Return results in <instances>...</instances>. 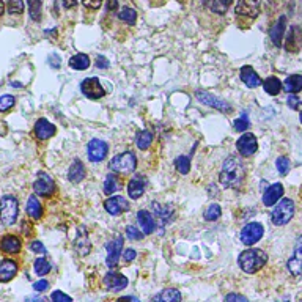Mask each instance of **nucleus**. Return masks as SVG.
<instances>
[{"instance_id": "1", "label": "nucleus", "mask_w": 302, "mask_h": 302, "mask_svg": "<svg viewBox=\"0 0 302 302\" xmlns=\"http://www.w3.org/2000/svg\"><path fill=\"white\" fill-rule=\"evenodd\" d=\"M244 176H246V168L242 162L239 161V158L230 156L225 159L222 170H220V176H219L220 184L223 187L238 189L244 181Z\"/></svg>"}, {"instance_id": "2", "label": "nucleus", "mask_w": 302, "mask_h": 302, "mask_svg": "<svg viewBox=\"0 0 302 302\" xmlns=\"http://www.w3.org/2000/svg\"><path fill=\"white\" fill-rule=\"evenodd\" d=\"M266 261H268V255L261 249H247L241 252V255L238 258L239 268L247 274L258 272L266 265Z\"/></svg>"}, {"instance_id": "3", "label": "nucleus", "mask_w": 302, "mask_h": 302, "mask_svg": "<svg viewBox=\"0 0 302 302\" xmlns=\"http://www.w3.org/2000/svg\"><path fill=\"white\" fill-rule=\"evenodd\" d=\"M294 211H296V208H294V201H293L291 198H284V200H280L279 203H277V206L274 208V211H272V214H271V220H272V223L277 225V226H284V225H287V223L293 219Z\"/></svg>"}, {"instance_id": "4", "label": "nucleus", "mask_w": 302, "mask_h": 302, "mask_svg": "<svg viewBox=\"0 0 302 302\" xmlns=\"http://www.w3.org/2000/svg\"><path fill=\"white\" fill-rule=\"evenodd\" d=\"M19 205L13 195H4L0 198V220L4 225H13L17 219Z\"/></svg>"}, {"instance_id": "5", "label": "nucleus", "mask_w": 302, "mask_h": 302, "mask_svg": "<svg viewBox=\"0 0 302 302\" xmlns=\"http://www.w3.org/2000/svg\"><path fill=\"white\" fill-rule=\"evenodd\" d=\"M136 165H137V158L134 153H131V151H126V153H121V155H117L110 164H109V168L115 173H131L136 170Z\"/></svg>"}, {"instance_id": "6", "label": "nucleus", "mask_w": 302, "mask_h": 302, "mask_svg": "<svg viewBox=\"0 0 302 302\" xmlns=\"http://www.w3.org/2000/svg\"><path fill=\"white\" fill-rule=\"evenodd\" d=\"M265 235V229H263V225L258 223V222H250L247 223L244 229L241 230V242L244 246H254L257 244Z\"/></svg>"}, {"instance_id": "7", "label": "nucleus", "mask_w": 302, "mask_h": 302, "mask_svg": "<svg viewBox=\"0 0 302 302\" xmlns=\"http://www.w3.org/2000/svg\"><path fill=\"white\" fill-rule=\"evenodd\" d=\"M195 98L200 101V103H203V104H206V106H210V107H214V109H217V110H220V112H232V106L226 103V101H222L220 98H217V96H213L211 93H208V91H201V90H198V91H195Z\"/></svg>"}, {"instance_id": "8", "label": "nucleus", "mask_w": 302, "mask_h": 302, "mask_svg": "<svg viewBox=\"0 0 302 302\" xmlns=\"http://www.w3.org/2000/svg\"><path fill=\"white\" fill-rule=\"evenodd\" d=\"M107 151H109V146H107L106 142L99 140V139H93V140L88 142L87 156L91 162H99L107 156Z\"/></svg>"}, {"instance_id": "9", "label": "nucleus", "mask_w": 302, "mask_h": 302, "mask_svg": "<svg viewBox=\"0 0 302 302\" xmlns=\"http://www.w3.org/2000/svg\"><path fill=\"white\" fill-rule=\"evenodd\" d=\"M81 90H82L84 96H87L88 99H93V101L95 99H101L106 95L103 85H101L99 79H96V78H88V79L82 81Z\"/></svg>"}, {"instance_id": "10", "label": "nucleus", "mask_w": 302, "mask_h": 302, "mask_svg": "<svg viewBox=\"0 0 302 302\" xmlns=\"http://www.w3.org/2000/svg\"><path fill=\"white\" fill-rule=\"evenodd\" d=\"M33 192L41 197H50L55 192V183L46 173H40L36 181L33 183Z\"/></svg>"}, {"instance_id": "11", "label": "nucleus", "mask_w": 302, "mask_h": 302, "mask_svg": "<svg viewBox=\"0 0 302 302\" xmlns=\"http://www.w3.org/2000/svg\"><path fill=\"white\" fill-rule=\"evenodd\" d=\"M123 236H117L115 239H112L110 242H107L106 246V250H107V258H106V263L109 268H114L118 265V260H120V255L123 252Z\"/></svg>"}, {"instance_id": "12", "label": "nucleus", "mask_w": 302, "mask_h": 302, "mask_svg": "<svg viewBox=\"0 0 302 302\" xmlns=\"http://www.w3.org/2000/svg\"><path fill=\"white\" fill-rule=\"evenodd\" d=\"M287 268H288L290 274L294 275V277H299L302 274V236L297 238L293 255L287 261Z\"/></svg>"}, {"instance_id": "13", "label": "nucleus", "mask_w": 302, "mask_h": 302, "mask_svg": "<svg viewBox=\"0 0 302 302\" xmlns=\"http://www.w3.org/2000/svg\"><path fill=\"white\" fill-rule=\"evenodd\" d=\"M236 148L239 151L241 156H252L255 155V151L258 149V142H257V137L254 134H244L239 137V140L236 142Z\"/></svg>"}, {"instance_id": "14", "label": "nucleus", "mask_w": 302, "mask_h": 302, "mask_svg": "<svg viewBox=\"0 0 302 302\" xmlns=\"http://www.w3.org/2000/svg\"><path fill=\"white\" fill-rule=\"evenodd\" d=\"M104 208H106V211H107L109 214H112V216H120L121 213H124V211H128V210H129V203L126 201L124 197L117 195V197H110V198H107V200L104 201Z\"/></svg>"}, {"instance_id": "15", "label": "nucleus", "mask_w": 302, "mask_h": 302, "mask_svg": "<svg viewBox=\"0 0 302 302\" xmlns=\"http://www.w3.org/2000/svg\"><path fill=\"white\" fill-rule=\"evenodd\" d=\"M104 285L109 291H120L128 287V279L120 272L110 271L104 275Z\"/></svg>"}, {"instance_id": "16", "label": "nucleus", "mask_w": 302, "mask_h": 302, "mask_svg": "<svg viewBox=\"0 0 302 302\" xmlns=\"http://www.w3.org/2000/svg\"><path fill=\"white\" fill-rule=\"evenodd\" d=\"M261 0H239L235 11L241 16H252L255 17L260 13Z\"/></svg>"}, {"instance_id": "17", "label": "nucleus", "mask_w": 302, "mask_h": 302, "mask_svg": "<svg viewBox=\"0 0 302 302\" xmlns=\"http://www.w3.org/2000/svg\"><path fill=\"white\" fill-rule=\"evenodd\" d=\"M22 249V241L16 235H5L0 239V250L4 254H19Z\"/></svg>"}, {"instance_id": "18", "label": "nucleus", "mask_w": 302, "mask_h": 302, "mask_svg": "<svg viewBox=\"0 0 302 302\" xmlns=\"http://www.w3.org/2000/svg\"><path fill=\"white\" fill-rule=\"evenodd\" d=\"M55 126L46 118H40L35 124V136L40 140H47L55 134Z\"/></svg>"}, {"instance_id": "19", "label": "nucleus", "mask_w": 302, "mask_h": 302, "mask_svg": "<svg viewBox=\"0 0 302 302\" xmlns=\"http://www.w3.org/2000/svg\"><path fill=\"white\" fill-rule=\"evenodd\" d=\"M285 29H287V17L285 16H280L279 21H277L272 29L269 30V36H271V41L277 46L280 47L282 46V40H284V35H285Z\"/></svg>"}, {"instance_id": "20", "label": "nucleus", "mask_w": 302, "mask_h": 302, "mask_svg": "<svg viewBox=\"0 0 302 302\" xmlns=\"http://www.w3.org/2000/svg\"><path fill=\"white\" fill-rule=\"evenodd\" d=\"M146 187V178L143 175H136L128 184V194L133 200H137L143 195Z\"/></svg>"}, {"instance_id": "21", "label": "nucleus", "mask_w": 302, "mask_h": 302, "mask_svg": "<svg viewBox=\"0 0 302 302\" xmlns=\"http://www.w3.org/2000/svg\"><path fill=\"white\" fill-rule=\"evenodd\" d=\"M17 274V263L14 260H2L0 261V282H10Z\"/></svg>"}, {"instance_id": "22", "label": "nucleus", "mask_w": 302, "mask_h": 302, "mask_svg": "<svg viewBox=\"0 0 302 302\" xmlns=\"http://www.w3.org/2000/svg\"><path fill=\"white\" fill-rule=\"evenodd\" d=\"M137 222L140 225L143 235H151V233L156 230L155 219H153V216H151V213H148L146 210H140L137 213Z\"/></svg>"}, {"instance_id": "23", "label": "nucleus", "mask_w": 302, "mask_h": 302, "mask_svg": "<svg viewBox=\"0 0 302 302\" xmlns=\"http://www.w3.org/2000/svg\"><path fill=\"white\" fill-rule=\"evenodd\" d=\"M284 195V186L280 183L272 184L269 189H266L265 195H263V203L265 206H274L277 201H279Z\"/></svg>"}, {"instance_id": "24", "label": "nucleus", "mask_w": 302, "mask_h": 302, "mask_svg": "<svg viewBox=\"0 0 302 302\" xmlns=\"http://www.w3.org/2000/svg\"><path fill=\"white\" fill-rule=\"evenodd\" d=\"M241 81L249 88H257L263 84L261 79H260V76L255 72V69H252L250 66H242L241 68Z\"/></svg>"}, {"instance_id": "25", "label": "nucleus", "mask_w": 302, "mask_h": 302, "mask_svg": "<svg viewBox=\"0 0 302 302\" xmlns=\"http://www.w3.org/2000/svg\"><path fill=\"white\" fill-rule=\"evenodd\" d=\"M300 46H302V30L297 25H293L287 36V50H290V52H297Z\"/></svg>"}, {"instance_id": "26", "label": "nucleus", "mask_w": 302, "mask_h": 302, "mask_svg": "<svg viewBox=\"0 0 302 302\" xmlns=\"http://www.w3.org/2000/svg\"><path fill=\"white\" fill-rule=\"evenodd\" d=\"M85 165L79 161V159H76L72 164H71V167H69V170H68V180L71 181V183H81L84 178H85Z\"/></svg>"}, {"instance_id": "27", "label": "nucleus", "mask_w": 302, "mask_h": 302, "mask_svg": "<svg viewBox=\"0 0 302 302\" xmlns=\"http://www.w3.org/2000/svg\"><path fill=\"white\" fill-rule=\"evenodd\" d=\"M151 302H181V293L175 288H167L153 296Z\"/></svg>"}, {"instance_id": "28", "label": "nucleus", "mask_w": 302, "mask_h": 302, "mask_svg": "<svg viewBox=\"0 0 302 302\" xmlns=\"http://www.w3.org/2000/svg\"><path fill=\"white\" fill-rule=\"evenodd\" d=\"M27 214L32 217V219H41L43 217V205L41 201L38 200V195L33 194L29 197V201H27Z\"/></svg>"}, {"instance_id": "29", "label": "nucleus", "mask_w": 302, "mask_h": 302, "mask_svg": "<svg viewBox=\"0 0 302 302\" xmlns=\"http://www.w3.org/2000/svg\"><path fill=\"white\" fill-rule=\"evenodd\" d=\"M284 90L288 91L290 95L299 93L302 90V76L293 74V76H290V78H287L284 82Z\"/></svg>"}, {"instance_id": "30", "label": "nucleus", "mask_w": 302, "mask_h": 302, "mask_svg": "<svg viewBox=\"0 0 302 302\" xmlns=\"http://www.w3.org/2000/svg\"><path fill=\"white\" fill-rule=\"evenodd\" d=\"M76 249L79 250V254L81 255H87V254H90V239H88V235H87V232H85V229L84 226H81L79 229V236H78V239H76Z\"/></svg>"}, {"instance_id": "31", "label": "nucleus", "mask_w": 302, "mask_h": 302, "mask_svg": "<svg viewBox=\"0 0 302 302\" xmlns=\"http://www.w3.org/2000/svg\"><path fill=\"white\" fill-rule=\"evenodd\" d=\"M263 87H265V91L268 93V95H271V96H275V95H279L280 91H282V88H284V85H282V82L277 79V78H268L265 82H263Z\"/></svg>"}, {"instance_id": "32", "label": "nucleus", "mask_w": 302, "mask_h": 302, "mask_svg": "<svg viewBox=\"0 0 302 302\" xmlns=\"http://www.w3.org/2000/svg\"><path fill=\"white\" fill-rule=\"evenodd\" d=\"M69 66L72 69H76V71H84V69H87L90 66V59L85 54H78V55L71 57Z\"/></svg>"}, {"instance_id": "33", "label": "nucleus", "mask_w": 302, "mask_h": 302, "mask_svg": "<svg viewBox=\"0 0 302 302\" xmlns=\"http://www.w3.org/2000/svg\"><path fill=\"white\" fill-rule=\"evenodd\" d=\"M153 142V133L151 131H140L136 137V143L140 149H148Z\"/></svg>"}, {"instance_id": "34", "label": "nucleus", "mask_w": 302, "mask_h": 302, "mask_svg": "<svg viewBox=\"0 0 302 302\" xmlns=\"http://www.w3.org/2000/svg\"><path fill=\"white\" fill-rule=\"evenodd\" d=\"M120 189V181L115 175H107L106 176V181H104V194L107 195H112L114 192H117Z\"/></svg>"}, {"instance_id": "35", "label": "nucleus", "mask_w": 302, "mask_h": 302, "mask_svg": "<svg viewBox=\"0 0 302 302\" xmlns=\"http://www.w3.org/2000/svg\"><path fill=\"white\" fill-rule=\"evenodd\" d=\"M27 7H29L30 17L33 21H40L41 19V8H43L41 0H27Z\"/></svg>"}, {"instance_id": "36", "label": "nucleus", "mask_w": 302, "mask_h": 302, "mask_svg": "<svg viewBox=\"0 0 302 302\" xmlns=\"http://www.w3.org/2000/svg\"><path fill=\"white\" fill-rule=\"evenodd\" d=\"M118 17H120L123 22H126V24L134 25L136 21H137V13H136V10H133V8H123V10L118 13Z\"/></svg>"}, {"instance_id": "37", "label": "nucleus", "mask_w": 302, "mask_h": 302, "mask_svg": "<svg viewBox=\"0 0 302 302\" xmlns=\"http://www.w3.org/2000/svg\"><path fill=\"white\" fill-rule=\"evenodd\" d=\"M175 165H176V170H178L181 175H187L191 170V161L187 156H178L175 161Z\"/></svg>"}, {"instance_id": "38", "label": "nucleus", "mask_w": 302, "mask_h": 302, "mask_svg": "<svg viewBox=\"0 0 302 302\" xmlns=\"http://www.w3.org/2000/svg\"><path fill=\"white\" fill-rule=\"evenodd\" d=\"M220 214H222L220 206H219L217 203H213V205H210V206H208V210L205 211V220H208V222H214V220H217V219L220 217Z\"/></svg>"}, {"instance_id": "39", "label": "nucleus", "mask_w": 302, "mask_h": 302, "mask_svg": "<svg viewBox=\"0 0 302 302\" xmlns=\"http://www.w3.org/2000/svg\"><path fill=\"white\" fill-rule=\"evenodd\" d=\"M50 263L46 260V258H38L36 261H35V272L38 274V275H46L47 272H50Z\"/></svg>"}, {"instance_id": "40", "label": "nucleus", "mask_w": 302, "mask_h": 302, "mask_svg": "<svg viewBox=\"0 0 302 302\" xmlns=\"http://www.w3.org/2000/svg\"><path fill=\"white\" fill-rule=\"evenodd\" d=\"M7 10L10 14H21L24 11L22 0H7Z\"/></svg>"}, {"instance_id": "41", "label": "nucleus", "mask_w": 302, "mask_h": 302, "mask_svg": "<svg viewBox=\"0 0 302 302\" xmlns=\"http://www.w3.org/2000/svg\"><path fill=\"white\" fill-rule=\"evenodd\" d=\"M16 103V99L11 96V95H4L0 96V112H7L10 110Z\"/></svg>"}, {"instance_id": "42", "label": "nucleus", "mask_w": 302, "mask_h": 302, "mask_svg": "<svg viewBox=\"0 0 302 302\" xmlns=\"http://www.w3.org/2000/svg\"><path fill=\"white\" fill-rule=\"evenodd\" d=\"M230 4H232V0H216V2H213V5H211V10L214 13L223 14L226 11V8L230 7Z\"/></svg>"}, {"instance_id": "43", "label": "nucleus", "mask_w": 302, "mask_h": 302, "mask_svg": "<svg viewBox=\"0 0 302 302\" xmlns=\"http://www.w3.org/2000/svg\"><path fill=\"white\" fill-rule=\"evenodd\" d=\"M233 126H235V129L236 131H239V133H244L249 126H250V121H249V115L247 114H242L235 123H233Z\"/></svg>"}, {"instance_id": "44", "label": "nucleus", "mask_w": 302, "mask_h": 302, "mask_svg": "<svg viewBox=\"0 0 302 302\" xmlns=\"http://www.w3.org/2000/svg\"><path fill=\"white\" fill-rule=\"evenodd\" d=\"M275 167L277 170H279L280 175H287L288 170H290V159L285 158V156H280V158H277L275 161Z\"/></svg>"}, {"instance_id": "45", "label": "nucleus", "mask_w": 302, "mask_h": 302, "mask_svg": "<svg viewBox=\"0 0 302 302\" xmlns=\"http://www.w3.org/2000/svg\"><path fill=\"white\" fill-rule=\"evenodd\" d=\"M126 236H128V239H131V241H140V239H143V232H139V229L129 225L128 229H126Z\"/></svg>"}, {"instance_id": "46", "label": "nucleus", "mask_w": 302, "mask_h": 302, "mask_svg": "<svg viewBox=\"0 0 302 302\" xmlns=\"http://www.w3.org/2000/svg\"><path fill=\"white\" fill-rule=\"evenodd\" d=\"M50 302H72V299L63 291H54L52 297H50Z\"/></svg>"}, {"instance_id": "47", "label": "nucleus", "mask_w": 302, "mask_h": 302, "mask_svg": "<svg viewBox=\"0 0 302 302\" xmlns=\"http://www.w3.org/2000/svg\"><path fill=\"white\" fill-rule=\"evenodd\" d=\"M223 302H249L247 297H244L242 294H236V293H230V294H226Z\"/></svg>"}, {"instance_id": "48", "label": "nucleus", "mask_w": 302, "mask_h": 302, "mask_svg": "<svg viewBox=\"0 0 302 302\" xmlns=\"http://www.w3.org/2000/svg\"><path fill=\"white\" fill-rule=\"evenodd\" d=\"M30 250L35 252V254H46V247L41 241H33L30 244Z\"/></svg>"}, {"instance_id": "49", "label": "nucleus", "mask_w": 302, "mask_h": 302, "mask_svg": "<svg viewBox=\"0 0 302 302\" xmlns=\"http://www.w3.org/2000/svg\"><path fill=\"white\" fill-rule=\"evenodd\" d=\"M82 4L90 10H98L101 4H103V0H82Z\"/></svg>"}, {"instance_id": "50", "label": "nucleus", "mask_w": 302, "mask_h": 302, "mask_svg": "<svg viewBox=\"0 0 302 302\" xmlns=\"http://www.w3.org/2000/svg\"><path fill=\"white\" fill-rule=\"evenodd\" d=\"M136 250L134 249H126V250H123V258H124V261H133L134 258H136Z\"/></svg>"}, {"instance_id": "51", "label": "nucleus", "mask_w": 302, "mask_h": 302, "mask_svg": "<svg viewBox=\"0 0 302 302\" xmlns=\"http://www.w3.org/2000/svg\"><path fill=\"white\" fill-rule=\"evenodd\" d=\"M287 101H288V106H290L291 109H297V107H299V104H300V101L297 99V96H296V95H290Z\"/></svg>"}, {"instance_id": "52", "label": "nucleus", "mask_w": 302, "mask_h": 302, "mask_svg": "<svg viewBox=\"0 0 302 302\" xmlns=\"http://www.w3.org/2000/svg\"><path fill=\"white\" fill-rule=\"evenodd\" d=\"M49 288V282L47 280H38L36 284H33V290L35 291H44Z\"/></svg>"}, {"instance_id": "53", "label": "nucleus", "mask_w": 302, "mask_h": 302, "mask_svg": "<svg viewBox=\"0 0 302 302\" xmlns=\"http://www.w3.org/2000/svg\"><path fill=\"white\" fill-rule=\"evenodd\" d=\"M96 66H98V68L106 69V68H109V60H107V59H104V57H98V60H96Z\"/></svg>"}, {"instance_id": "54", "label": "nucleus", "mask_w": 302, "mask_h": 302, "mask_svg": "<svg viewBox=\"0 0 302 302\" xmlns=\"http://www.w3.org/2000/svg\"><path fill=\"white\" fill-rule=\"evenodd\" d=\"M62 4H63V7L65 8H72V7H76L78 5V0H62Z\"/></svg>"}, {"instance_id": "55", "label": "nucleus", "mask_w": 302, "mask_h": 302, "mask_svg": "<svg viewBox=\"0 0 302 302\" xmlns=\"http://www.w3.org/2000/svg\"><path fill=\"white\" fill-rule=\"evenodd\" d=\"M118 8V2H117V0H109V2H107V10L109 11H115Z\"/></svg>"}, {"instance_id": "56", "label": "nucleus", "mask_w": 302, "mask_h": 302, "mask_svg": "<svg viewBox=\"0 0 302 302\" xmlns=\"http://www.w3.org/2000/svg\"><path fill=\"white\" fill-rule=\"evenodd\" d=\"M4 11H5V2L4 0H0V16L4 14Z\"/></svg>"}, {"instance_id": "57", "label": "nucleus", "mask_w": 302, "mask_h": 302, "mask_svg": "<svg viewBox=\"0 0 302 302\" xmlns=\"http://www.w3.org/2000/svg\"><path fill=\"white\" fill-rule=\"evenodd\" d=\"M133 300V297H120L117 302H131Z\"/></svg>"}, {"instance_id": "58", "label": "nucleus", "mask_w": 302, "mask_h": 302, "mask_svg": "<svg viewBox=\"0 0 302 302\" xmlns=\"http://www.w3.org/2000/svg\"><path fill=\"white\" fill-rule=\"evenodd\" d=\"M299 120H300V123H302V112H300V115H299Z\"/></svg>"}]
</instances>
